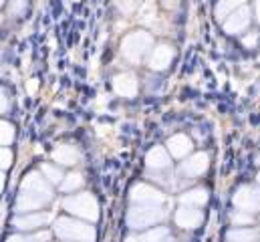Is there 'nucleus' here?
Here are the masks:
<instances>
[{"instance_id":"obj_7","label":"nucleus","mask_w":260,"mask_h":242,"mask_svg":"<svg viewBox=\"0 0 260 242\" xmlns=\"http://www.w3.org/2000/svg\"><path fill=\"white\" fill-rule=\"evenodd\" d=\"M131 202L133 204H151V206H157L164 202V194L147 184H137L131 188Z\"/></svg>"},{"instance_id":"obj_31","label":"nucleus","mask_w":260,"mask_h":242,"mask_svg":"<svg viewBox=\"0 0 260 242\" xmlns=\"http://www.w3.org/2000/svg\"><path fill=\"white\" fill-rule=\"evenodd\" d=\"M256 164H260V156H258V158H256Z\"/></svg>"},{"instance_id":"obj_12","label":"nucleus","mask_w":260,"mask_h":242,"mask_svg":"<svg viewBox=\"0 0 260 242\" xmlns=\"http://www.w3.org/2000/svg\"><path fill=\"white\" fill-rule=\"evenodd\" d=\"M49 220H51V214H32V212H26L24 216H18L14 220V226L20 228V230H37V228L45 226Z\"/></svg>"},{"instance_id":"obj_10","label":"nucleus","mask_w":260,"mask_h":242,"mask_svg":"<svg viewBox=\"0 0 260 242\" xmlns=\"http://www.w3.org/2000/svg\"><path fill=\"white\" fill-rule=\"evenodd\" d=\"M202 222V212L196 210L192 206H182L178 212H176V224L180 228H198Z\"/></svg>"},{"instance_id":"obj_8","label":"nucleus","mask_w":260,"mask_h":242,"mask_svg":"<svg viewBox=\"0 0 260 242\" xmlns=\"http://www.w3.org/2000/svg\"><path fill=\"white\" fill-rule=\"evenodd\" d=\"M210 162H208V156L206 154H196L192 158H188L184 164H182V174L188 178V180H194L198 176H202L206 170H208Z\"/></svg>"},{"instance_id":"obj_6","label":"nucleus","mask_w":260,"mask_h":242,"mask_svg":"<svg viewBox=\"0 0 260 242\" xmlns=\"http://www.w3.org/2000/svg\"><path fill=\"white\" fill-rule=\"evenodd\" d=\"M234 206L238 210H244V212H256L260 210V190L258 188H252V186H240L232 198Z\"/></svg>"},{"instance_id":"obj_17","label":"nucleus","mask_w":260,"mask_h":242,"mask_svg":"<svg viewBox=\"0 0 260 242\" xmlns=\"http://www.w3.org/2000/svg\"><path fill=\"white\" fill-rule=\"evenodd\" d=\"M180 200H182V204H186V206H204V204L208 202V190L196 188V190L186 192Z\"/></svg>"},{"instance_id":"obj_15","label":"nucleus","mask_w":260,"mask_h":242,"mask_svg":"<svg viewBox=\"0 0 260 242\" xmlns=\"http://www.w3.org/2000/svg\"><path fill=\"white\" fill-rule=\"evenodd\" d=\"M113 87H115V91H117L119 95H123V97H133V95L137 93V81H135V77H133L131 73L117 75V77L113 79Z\"/></svg>"},{"instance_id":"obj_16","label":"nucleus","mask_w":260,"mask_h":242,"mask_svg":"<svg viewBox=\"0 0 260 242\" xmlns=\"http://www.w3.org/2000/svg\"><path fill=\"white\" fill-rule=\"evenodd\" d=\"M168 149L172 152L174 158H184V156H188V154L192 152V141H190L184 133H178V135L170 137V141H168Z\"/></svg>"},{"instance_id":"obj_24","label":"nucleus","mask_w":260,"mask_h":242,"mask_svg":"<svg viewBox=\"0 0 260 242\" xmlns=\"http://www.w3.org/2000/svg\"><path fill=\"white\" fill-rule=\"evenodd\" d=\"M14 139V125H10L8 121H2V145H10Z\"/></svg>"},{"instance_id":"obj_22","label":"nucleus","mask_w":260,"mask_h":242,"mask_svg":"<svg viewBox=\"0 0 260 242\" xmlns=\"http://www.w3.org/2000/svg\"><path fill=\"white\" fill-rule=\"evenodd\" d=\"M244 0H220V4H218V8H216V12H218V16L220 18H224L228 12H232L238 4H242Z\"/></svg>"},{"instance_id":"obj_14","label":"nucleus","mask_w":260,"mask_h":242,"mask_svg":"<svg viewBox=\"0 0 260 242\" xmlns=\"http://www.w3.org/2000/svg\"><path fill=\"white\" fill-rule=\"evenodd\" d=\"M145 164H147L149 170H155V172L157 170H166L170 166V156L161 145H157V147L149 149V154L145 158Z\"/></svg>"},{"instance_id":"obj_19","label":"nucleus","mask_w":260,"mask_h":242,"mask_svg":"<svg viewBox=\"0 0 260 242\" xmlns=\"http://www.w3.org/2000/svg\"><path fill=\"white\" fill-rule=\"evenodd\" d=\"M168 236V228L159 226V228H153L145 234H139V236H129L127 242H161Z\"/></svg>"},{"instance_id":"obj_13","label":"nucleus","mask_w":260,"mask_h":242,"mask_svg":"<svg viewBox=\"0 0 260 242\" xmlns=\"http://www.w3.org/2000/svg\"><path fill=\"white\" fill-rule=\"evenodd\" d=\"M53 160L57 162V164H61V166H73V164H77L79 160H81V152L75 147V145H59L55 152H53Z\"/></svg>"},{"instance_id":"obj_5","label":"nucleus","mask_w":260,"mask_h":242,"mask_svg":"<svg viewBox=\"0 0 260 242\" xmlns=\"http://www.w3.org/2000/svg\"><path fill=\"white\" fill-rule=\"evenodd\" d=\"M51 200H53V194L20 188V194H18V200H16V210H18V212H32V210L43 208V206L49 204Z\"/></svg>"},{"instance_id":"obj_18","label":"nucleus","mask_w":260,"mask_h":242,"mask_svg":"<svg viewBox=\"0 0 260 242\" xmlns=\"http://www.w3.org/2000/svg\"><path fill=\"white\" fill-rule=\"evenodd\" d=\"M258 238V232L254 228H234L226 234L228 242H254Z\"/></svg>"},{"instance_id":"obj_1","label":"nucleus","mask_w":260,"mask_h":242,"mask_svg":"<svg viewBox=\"0 0 260 242\" xmlns=\"http://www.w3.org/2000/svg\"><path fill=\"white\" fill-rule=\"evenodd\" d=\"M55 232L57 236L65 240H79V242H93L95 240V228L91 224H85L75 218H59L55 222Z\"/></svg>"},{"instance_id":"obj_30","label":"nucleus","mask_w":260,"mask_h":242,"mask_svg":"<svg viewBox=\"0 0 260 242\" xmlns=\"http://www.w3.org/2000/svg\"><path fill=\"white\" fill-rule=\"evenodd\" d=\"M176 2H178V0H164V4H166V6H174Z\"/></svg>"},{"instance_id":"obj_9","label":"nucleus","mask_w":260,"mask_h":242,"mask_svg":"<svg viewBox=\"0 0 260 242\" xmlns=\"http://www.w3.org/2000/svg\"><path fill=\"white\" fill-rule=\"evenodd\" d=\"M250 22V10L248 8H236L228 20L224 22V31L230 33V35H236V33H242Z\"/></svg>"},{"instance_id":"obj_23","label":"nucleus","mask_w":260,"mask_h":242,"mask_svg":"<svg viewBox=\"0 0 260 242\" xmlns=\"http://www.w3.org/2000/svg\"><path fill=\"white\" fill-rule=\"evenodd\" d=\"M230 220H232V224H236V226H242V224H252V214L250 212H244V210H238V212H232L230 214Z\"/></svg>"},{"instance_id":"obj_25","label":"nucleus","mask_w":260,"mask_h":242,"mask_svg":"<svg viewBox=\"0 0 260 242\" xmlns=\"http://www.w3.org/2000/svg\"><path fill=\"white\" fill-rule=\"evenodd\" d=\"M10 164H12V152L8 147H2V170H8Z\"/></svg>"},{"instance_id":"obj_11","label":"nucleus","mask_w":260,"mask_h":242,"mask_svg":"<svg viewBox=\"0 0 260 242\" xmlns=\"http://www.w3.org/2000/svg\"><path fill=\"white\" fill-rule=\"evenodd\" d=\"M172 59H174V49L168 47V45H159L153 49L151 53V59H149V67L153 71H164L172 65Z\"/></svg>"},{"instance_id":"obj_2","label":"nucleus","mask_w":260,"mask_h":242,"mask_svg":"<svg viewBox=\"0 0 260 242\" xmlns=\"http://www.w3.org/2000/svg\"><path fill=\"white\" fill-rule=\"evenodd\" d=\"M63 206H65L67 212H71V214H75L79 218H85L89 222H97L99 220V204L91 194L69 196L63 202Z\"/></svg>"},{"instance_id":"obj_29","label":"nucleus","mask_w":260,"mask_h":242,"mask_svg":"<svg viewBox=\"0 0 260 242\" xmlns=\"http://www.w3.org/2000/svg\"><path fill=\"white\" fill-rule=\"evenodd\" d=\"M254 12H256V20L260 22V0H256V4H254Z\"/></svg>"},{"instance_id":"obj_26","label":"nucleus","mask_w":260,"mask_h":242,"mask_svg":"<svg viewBox=\"0 0 260 242\" xmlns=\"http://www.w3.org/2000/svg\"><path fill=\"white\" fill-rule=\"evenodd\" d=\"M256 43H258V35H256V33H254V35H250V37H246V39H244V47H248V49H252V47H254V45H256Z\"/></svg>"},{"instance_id":"obj_33","label":"nucleus","mask_w":260,"mask_h":242,"mask_svg":"<svg viewBox=\"0 0 260 242\" xmlns=\"http://www.w3.org/2000/svg\"><path fill=\"white\" fill-rule=\"evenodd\" d=\"M166 242H174V240H166Z\"/></svg>"},{"instance_id":"obj_27","label":"nucleus","mask_w":260,"mask_h":242,"mask_svg":"<svg viewBox=\"0 0 260 242\" xmlns=\"http://www.w3.org/2000/svg\"><path fill=\"white\" fill-rule=\"evenodd\" d=\"M51 238V234L49 232H41V234H37L35 238H32V242H47Z\"/></svg>"},{"instance_id":"obj_20","label":"nucleus","mask_w":260,"mask_h":242,"mask_svg":"<svg viewBox=\"0 0 260 242\" xmlns=\"http://www.w3.org/2000/svg\"><path fill=\"white\" fill-rule=\"evenodd\" d=\"M83 184H85V180H83L81 174H69V176H65L63 184H61V190L63 192H73V190H79Z\"/></svg>"},{"instance_id":"obj_32","label":"nucleus","mask_w":260,"mask_h":242,"mask_svg":"<svg viewBox=\"0 0 260 242\" xmlns=\"http://www.w3.org/2000/svg\"><path fill=\"white\" fill-rule=\"evenodd\" d=\"M69 242H79V240H69Z\"/></svg>"},{"instance_id":"obj_3","label":"nucleus","mask_w":260,"mask_h":242,"mask_svg":"<svg viewBox=\"0 0 260 242\" xmlns=\"http://www.w3.org/2000/svg\"><path fill=\"white\" fill-rule=\"evenodd\" d=\"M166 212L159 206H151V204H139L135 208H131L127 212V224L133 230H143L147 226L157 224L159 220H164Z\"/></svg>"},{"instance_id":"obj_34","label":"nucleus","mask_w":260,"mask_h":242,"mask_svg":"<svg viewBox=\"0 0 260 242\" xmlns=\"http://www.w3.org/2000/svg\"><path fill=\"white\" fill-rule=\"evenodd\" d=\"M258 182H260V174H258Z\"/></svg>"},{"instance_id":"obj_28","label":"nucleus","mask_w":260,"mask_h":242,"mask_svg":"<svg viewBox=\"0 0 260 242\" xmlns=\"http://www.w3.org/2000/svg\"><path fill=\"white\" fill-rule=\"evenodd\" d=\"M6 242H32V238H26V236H8Z\"/></svg>"},{"instance_id":"obj_4","label":"nucleus","mask_w":260,"mask_h":242,"mask_svg":"<svg viewBox=\"0 0 260 242\" xmlns=\"http://www.w3.org/2000/svg\"><path fill=\"white\" fill-rule=\"evenodd\" d=\"M149 47H151V37L147 33H133L123 41V55L131 63H139L147 55Z\"/></svg>"},{"instance_id":"obj_21","label":"nucleus","mask_w":260,"mask_h":242,"mask_svg":"<svg viewBox=\"0 0 260 242\" xmlns=\"http://www.w3.org/2000/svg\"><path fill=\"white\" fill-rule=\"evenodd\" d=\"M41 172L49 178V182H53V184H59V182H63V172L59 170V168H55V166H49V164H45L43 168H41Z\"/></svg>"}]
</instances>
